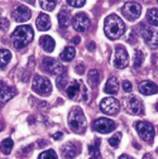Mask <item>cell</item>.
<instances>
[{
	"label": "cell",
	"mask_w": 158,
	"mask_h": 159,
	"mask_svg": "<svg viewBox=\"0 0 158 159\" xmlns=\"http://www.w3.org/2000/svg\"><path fill=\"white\" fill-rule=\"evenodd\" d=\"M104 32L108 38L111 41L119 39L125 33V24L116 14H110L106 16L105 23H104Z\"/></svg>",
	"instance_id": "cell-1"
},
{
	"label": "cell",
	"mask_w": 158,
	"mask_h": 159,
	"mask_svg": "<svg viewBox=\"0 0 158 159\" xmlns=\"http://www.w3.org/2000/svg\"><path fill=\"white\" fill-rule=\"evenodd\" d=\"M34 37V32L30 25L18 27L12 34V43L16 49H23L27 47Z\"/></svg>",
	"instance_id": "cell-2"
},
{
	"label": "cell",
	"mask_w": 158,
	"mask_h": 159,
	"mask_svg": "<svg viewBox=\"0 0 158 159\" xmlns=\"http://www.w3.org/2000/svg\"><path fill=\"white\" fill-rule=\"evenodd\" d=\"M68 126L76 134H84L87 126L86 117L80 107H72L68 114Z\"/></svg>",
	"instance_id": "cell-3"
},
{
	"label": "cell",
	"mask_w": 158,
	"mask_h": 159,
	"mask_svg": "<svg viewBox=\"0 0 158 159\" xmlns=\"http://www.w3.org/2000/svg\"><path fill=\"white\" fill-rule=\"evenodd\" d=\"M67 96L73 101H84L87 102L89 100V92L87 89L85 87L82 81H78V80H75V81L67 87L66 90Z\"/></svg>",
	"instance_id": "cell-4"
},
{
	"label": "cell",
	"mask_w": 158,
	"mask_h": 159,
	"mask_svg": "<svg viewBox=\"0 0 158 159\" xmlns=\"http://www.w3.org/2000/svg\"><path fill=\"white\" fill-rule=\"evenodd\" d=\"M32 89L35 93L41 95V96H48L52 93V84L51 81L41 75L34 76L33 81H32Z\"/></svg>",
	"instance_id": "cell-5"
},
{
	"label": "cell",
	"mask_w": 158,
	"mask_h": 159,
	"mask_svg": "<svg viewBox=\"0 0 158 159\" xmlns=\"http://www.w3.org/2000/svg\"><path fill=\"white\" fill-rule=\"evenodd\" d=\"M138 29H139L141 35L143 37L147 46L153 49H157L158 48V30H156L151 27H147L146 24H139Z\"/></svg>",
	"instance_id": "cell-6"
},
{
	"label": "cell",
	"mask_w": 158,
	"mask_h": 159,
	"mask_svg": "<svg viewBox=\"0 0 158 159\" xmlns=\"http://www.w3.org/2000/svg\"><path fill=\"white\" fill-rule=\"evenodd\" d=\"M135 130L138 133V135L141 136L142 140H144L146 143H153V139H154V128L152 124L147 123V121H137L134 124Z\"/></svg>",
	"instance_id": "cell-7"
},
{
	"label": "cell",
	"mask_w": 158,
	"mask_h": 159,
	"mask_svg": "<svg viewBox=\"0 0 158 159\" xmlns=\"http://www.w3.org/2000/svg\"><path fill=\"white\" fill-rule=\"evenodd\" d=\"M123 106L132 115H141V114H143V110H144L143 102L139 100V97L135 95L127 96L123 101Z\"/></svg>",
	"instance_id": "cell-8"
},
{
	"label": "cell",
	"mask_w": 158,
	"mask_h": 159,
	"mask_svg": "<svg viewBox=\"0 0 158 159\" xmlns=\"http://www.w3.org/2000/svg\"><path fill=\"white\" fill-rule=\"evenodd\" d=\"M123 16L129 22H134L142 14V7L138 3H133V2H128L123 5V8L120 9Z\"/></svg>",
	"instance_id": "cell-9"
},
{
	"label": "cell",
	"mask_w": 158,
	"mask_h": 159,
	"mask_svg": "<svg viewBox=\"0 0 158 159\" xmlns=\"http://www.w3.org/2000/svg\"><path fill=\"white\" fill-rule=\"evenodd\" d=\"M42 67L46 72H48L53 76H60L65 72V66L60 61H57V59L51 58V57H44L43 58Z\"/></svg>",
	"instance_id": "cell-10"
},
{
	"label": "cell",
	"mask_w": 158,
	"mask_h": 159,
	"mask_svg": "<svg viewBox=\"0 0 158 159\" xmlns=\"http://www.w3.org/2000/svg\"><path fill=\"white\" fill-rule=\"evenodd\" d=\"M113 63L116 68H119V70H123L129 65V56H128L127 49L123 46H116L115 47Z\"/></svg>",
	"instance_id": "cell-11"
},
{
	"label": "cell",
	"mask_w": 158,
	"mask_h": 159,
	"mask_svg": "<svg viewBox=\"0 0 158 159\" xmlns=\"http://www.w3.org/2000/svg\"><path fill=\"white\" fill-rule=\"evenodd\" d=\"M100 110L106 115H116L120 110V102L114 97H105L100 102Z\"/></svg>",
	"instance_id": "cell-12"
},
{
	"label": "cell",
	"mask_w": 158,
	"mask_h": 159,
	"mask_svg": "<svg viewBox=\"0 0 158 159\" xmlns=\"http://www.w3.org/2000/svg\"><path fill=\"white\" fill-rule=\"evenodd\" d=\"M92 128L97 133L108 134V133H111L116 128V124L113 120H110V119H108V117H99L92 123Z\"/></svg>",
	"instance_id": "cell-13"
},
{
	"label": "cell",
	"mask_w": 158,
	"mask_h": 159,
	"mask_svg": "<svg viewBox=\"0 0 158 159\" xmlns=\"http://www.w3.org/2000/svg\"><path fill=\"white\" fill-rule=\"evenodd\" d=\"M90 23H91L90 18L85 13H77L72 18V27L75 28V30L80 32V33L87 32V29L90 28Z\"/></svg>",
	"instance_id": "cell-14"
},
{
	"label": "cell",
	"mask_w": 158,
	"mask_h": 159,
	"mask_svg": "<svg viewBox=\"0 0 158 159\" xmlns=\"http://www.w3.org/2000/svg\"><path fill=\"white\" fill-rule=\"evenodd\" d=\"M30 15H32V11L26 5H19L13 11V19L18 23H24V22L29 20Z\"/></svg>",
	"instance_id": "cell-15"
},
{
	"label": "cell",
	"mask_w": 158,
	"mask_h": 159,
	"mask_svg": "<svg viewBox=\"0 0 158 159\" xmlns=\"http://www.w3.org/2000/svg\"><path fill=\"white\" fill-rule=\"evenodd\" d=\"M62 155L65 159H73L78 153H80V147L76 143H67L62 147Z\"/></svg>",
	"instance_id": "cell-16"
},
{
	"label": "cell",
	"mask_w": 158,
	"mask_h": 159,
	"mask_svg": "<svg viewBox=\"0 0 158 159\" xmlns=\"http://www.w3.org/2000/svg\"><path fill=\"white\" fill-rule=\"evenodd\" d=\"M138 90L141 91L142 95H146V96H149V95H154V93H158V86L152 82V81H143L138 85Z\"/></svg>",
	"instance_id": "cell-17"
},
{
	"label": "cell",
	"mask_w": 158,
	"mask_h": 159,
	"mask_svg": "<svg viewBox=\"0 0 158 159\" xmlns=\"http://www.w3.org/2000/svg\"><path fill=\"white\" fill-rule=\"evenodd\" d=\"M16 95V91L13 87H8V86H2L0 87V102H8L10 98H13Z\"/></svg>",
	"instance_id": "cell-18"
},
{
	"label": "cell",
	"mask_w": 158,
	"mask_h": 159,
	"mask_svg": "<svg viewBox=\"0 0 158 159\" xmlns=\"http://www.w3.org/2000/svg\"><path fill=\"white\" fill-rule=\"evenodd\" d=\"M104 91L109 95H116L118 91H119V81H118L116 77H110L104 87Z\"/></svg>",
	"instance_id": "cell-19"
},
{
	"label": "cell",
	"mask_w": 158,
	"mask_h": 159,
	"mask_svg": "<svg viewBox=\"0 0 158 159\" xmlns=\"http://www.w3.org/2000/svg\"><path fill=\"white\" fill-rule=\"evenodd\" d=\"M39 44H41V47L46 51V52H53L54 51V47H56V42L54 39L49 35H43L41 37V39H39Z\"/></svg>",
	"instance_id": "cell-20"
},
{
	"label": "cell",
	"mask_w": 158,
	"mask_h": 159,
	"mask_svg": "<svg viewBox=\"0 0 158 159\" xmlns=\"http://www.w3.org/2000/svg\"><path fill=\"white\" fill-rule=\"evenodd\" d=\"M37 27L39 30H48L51 28V19L47 14H39L37 18Z\"/></svg>",
	"instance_id": "cell-21"
},
{
	"label": "cell",
	"mask_w": 158,
	"mask_h": 159,
	"mask_svg": "<svg viewBox=\"0 0 158 159\" xmlns=\"http://www.w3.org/2000/svg\"><path fill=\"white\" fill-rule=\"evenodd\" d=\"M71 23V15L67 10H61L58 13V24L61 28H67Z\"/></svg>",
	"instance_id": "cell-22"
},
{
	"label": "cell",
	"mask_w": 158,
	"mask_h": 159,
	"mask_svg": "<svg viewBox=\"0 0 158 159\" xmlns=\"http://www.w3.org/2000/svg\"><path fill=\"white\" fill-rule=\"evenodd\" d=\"M87 80H89V84L91 85V87H96L100 82V73H99L97 70H90L87 73Z\"/></svg>",
	"instance_id": "cell-23"
},
{
	"label": "cell",
	"mask_w": 158,
	"mask_h": 159,
	"mask_svg": "<svg viewBox=\"0 0 158 159\" xmlns=\"http://www.w3.org/2000/svg\"><path fill=\"white\" fill-rule=\"evenodd\" d=\"M75 56H76V49L73 48V47H66L62 52H61V54H60V58L62 59V61H65V62H68V61H71V59H73L75 58Z\"/></svg>",
	"instance_id": "cell-24"
},
{
	"label": "cell",
	"mask_w": 158,
	"mask_h": 159,
	"mask_svg": "<svg viewBox=\"0 0 158 159\" xmlns=\"http://www.w3.org/2000/svg\"><path fill=\"white\" fill-rule=\"evenodd\" d=\"M13 147H14V142L12 140V138H7V139H4V140L2 142V144H0V149H2L3 154H5V155L10 154Z\"/></svg>",
	"instance_id": "cell-25"
},
{
	"label": "cell",
	"mask_w": 158,
	"mask_h": 159,
	"mask_svg": "<svg viewBox=\"0 0 158 159\" xmlns=\"http://www.w3.org/2000/svg\"><path fill=\"white\" fill-rule=\"evenodd\" d=\"M12 59V53L8 49H0V67L4 68Z\"/></svg>",
	"instance_id": "cell-26"
},
{
	"label": "cell",
	"mask_w": 158,
	"mask_h": 159,
	"mask_svg": "<svg viewBox=\"0 0 158 159\" xmlns=\"http://www.w3.org/2000/svg\"><path fill=\"white\" fill-rule=\"evenodd\" d=\"M147 20L149 24L158 27V9H149L147 11Z\"/></svg>",
	"instance_id": "cell-27"
},
{
	"label": "cell",
	"mask_w": 158,
	"mask_h": 159,
	"mask_svg": "<svg viewBox=\"0 0 158 159\" xmlns=\"http://www.w3.org/2000/svg\"><path fill=\"white\" fill-rule=\"evenodd\" d=\"M57 0H39V5L46 11H52L56 8Z\"/></svg>",
	"instance_id": "cell-28"
},
{
	"label": "cell",
	"mask_w": 158,
	"mask_h": 159,
	"mask_svg": "<svg viewBox=\"0 0 158 159\" xmlns=\"http://www.w3.org/2000/svg\"><path fill=\"white\" fill-rule=\"evenodd\" d=\"M67 84H68V77H67V73L63 72L62 75H60V76H58V78H57V87L60 90H63V89H66Z\"/></svg>",
	"instance_id": "cell-29"
},
{
	"label": "cell",
	"mask_w": 158,
	"mask_h": 159,
	"mask_svg": "<svg viewBox=\"0 0 158 159\" xmlns=\"http://www.w3.org/2000/svg\"><path fill=\"white\" fill-rule=\"evenodd\" d=\"M144 61V54L141 49H137L135 51V57H134V67L138 68V67H141L142 63Z\"/></svg>",
	"instance_id": "cell-30"
},
{
	"label": "cell",
	"mask_w": 158,
	"mask_h": 159,
	"mask_svg": "<svg viewBox=\"0 0 158 159\" xmlns=\"http://www.w3.org/2000/svg\"><path fill=\"white\" fill-rule=\"evenodd\" d=\"M120 140H122V134L120 133H116V134H114L109 139V144L113 148H118V147H119V144H120Z\"/></svg>",
	"instance_id": "cell-31"
},
{
	"label": "cell",
	"mask_w": 158,
	"mask_h": 159,
	"mask_svg": "<svg viewBox=\"0 0 158 159\" xmlns=\"http://www.w3.org/2000/svg\"><path fill=\"white\" fill-rule=\"evenodd\" d=\"M95 144L94 145H89V152L91 155L94 157H97V158H100V152H99V145H100V140L99 139H95Z\"/></svg>",
	"instance_id": "cell-32"
},
{
	"label": "cell",
	"mask_w": 158,
	"mask_h": 159,
	"mask_svg": "<svg viewBox=\"0 0 158 159\" xmlns=\"http://www.w3.org/2000/svg\"><path fill=\"white\" fill-rule=\"evenodd\" d=\"M38 159H58V157H57L56 152L51 149V150H46V152L41 153V155L38 157Z\"/></svg>",
	"instance_id": "cell-33"
},
{
	"label": "cell",
	"mask_w": 158,
	"mask_h": 159,
	"mask_svg": "<svg viewBox=\"0 0 158 159\" xmlns=\"http://www.w3.org/2000/svg\"><path fill=\"white\" fill-rule=\"evenodd\" d=\"M67 3H68V5H71L73 8H81L85 5L86 0H67Z\"/></svg>",
	"instance_id": "cell-34"
},
{
	"label": "cell",
	"mask_w": 158,
	"mask_h": 159,
	"mask_svg": "<svg viewBox=\"0 0 158 159\" xmlns=\"http://www.w3.org/2000/svg\"><path fill=\"white\" fill-rule=\"evenodd\" d=\"M8 28H9V20L7 18H2V19H0V29L7 30Z\"/></svg>",
	"instance_id": "cell-35"
},
{
	"label": "cell",
	"mask_w": 158,
	"mask_h": 159,
	"mask_svg": "<svg viewBox=\"0 0 158 159\" xmlns=\"http://www.w3.org/2000/svg\"><path fill=\"white\" fill-rule=\"evenodd\" d=\"M75 70H76V73L82 75V73L85 72V65H84V63H78V65H76Z\"/></svg>",
	"instance_id": "cell-36"
},
{
	"label": "cell",
	"mask_w": 158,
	"mask_h": 159,
	"mask_svg": "<svg viewBox=\"0 0 158 159\" xmlns=\"http://www.w3.org/2000/svg\"><path fill=\"white\" fill-rule=\"evenodd\" d=\"M132 89H133L132 84H130L129 81H127V80H125V81L123 82V90H124L125 92H130V91H132Z\"/></svg>",
	"instance_id": "cell-37"
},
{
	"label": "cell",
	"mask_w": 158,
	"mask_h": 159,
	"mask_svg": "<svg viewBox=\"0 0 158 159\" xmlns=\"http://www.w3.org/2000/svg\"><path fill=\"white\" fill-rule=\"evenodd\" d=\"M62 136H63V134H62L61 131H58V133H56V134H53V135H52V138L54 139V140H58V139H61Z\"/></svg>",
	"instance_id": "cell-38"
},
{
	"label": "cell",
	"mask_w": 158,
	"mask_h": 159,
	"mask_svg": "<svg viewBox=\"0 0 158 159\" xmlns=\"http://www.w3.org/2000/svg\"><path fill=\"white\" fill-rule=\"evenodd\" d=\"M95 47H96V46H95L94 42H89V43H87V49H89V51H95Z\"/></svg>",
	"instance_id": "cell-39"
},
{
	"label": "cell",
	"mask_w": 158,
	"mask_h": 159,
	"mask_svg": "<svg viewBox=\"0 0 158 159\" xmlns=\"http://www.w3.org/2000/svg\"><path fill=\"white\" fill-rule=\"evenodd\" d=\"M119 159H134V158H132L130 155H127V154H123V155H120V157H119Z\"/></svg>",
	"instance_id": "cell-40"
},
{
	"label": "cell",
	"mask_w": 158,
	"mask_h": 159,
	"mask_svg": "<svg viewBox=\"0 0 158 159\" xmlns=\"http://www.w3.org/2000/svg\"><path fill=\"white\" fill-rule=\"evenodd\" d=\"M72 42H73V44H77V43H80V37H75V38L72 39Z\"/></svg>",
	"instance_id": "cell-41"
},
{
	"label": "cell",
	"mask_w": 158,
	"mask_h": 159,
	"mask_svg": "<svg viewBox=\"0 0 158 159\" xmlns=\"http://www.w3.org/2000/svg\"><path fill=\"white\" fill-rule=\"evenodd\" d=\"M143 159H152V155H151V154H144Z\"/></svg>",
	"instance_id": "cell-42"
},
{
	"label": "cell",
	"mask_w": 158,
	"mask_h": 159,
	"mask_svg": "<svg viewBox=\"0 0 158 159\" xmlns=\"http://www.w3.org/2000/svg\"><path fill=\"white\" fill-rule=\"evenodd\" d=\"M24 2H27V3H29V4H34L35 0H24Z\"/></svg>",
	"instance_id": "cell-43"
},
{
	"label": "cell",
	"mask_w": 158,
	"mask_h": 159,
	"mask_svg": "<svg viewBox=\"0 0 158 159\" xmlns=\"http://www.w3.org/2000/svg\"><path fill=\"white\" fill-rule=\"evenodd\" d=\"M90 159H100V158H97V157H94V155H91V158Z\"/></svg>",
	"instance_id": "cell-44"
},
{
	"label": "cell",
	"mask_w": 158,
	"mask_h": 159,
	"mask_svg": "<svg viewBox=\"0 0 158 159\" xmlns=\"http://www.w3.org/2000/svg\"><path fill=\"white\" fill-rule=\"evenodd\" d=\"M2 128H3V123H2V121H0V129H2Z\"/></svg>",
	"instance_id": "cell-45"
},
{
	"label": "cell",
	"mask_w": 158,
	"mask_h": 159,
	"mask_svg": "<svg viewBox=\"0 0 158 159\" xmlns=\"http://www.w3.org/2000/svg\"><path fill=\"white\" fill-rule=\"evenodd\" d=\"M156 109H157V110H158V102H157V104H156Z\"/></svg>",
	"instance_id": "cell-46"
}]
</instances>
